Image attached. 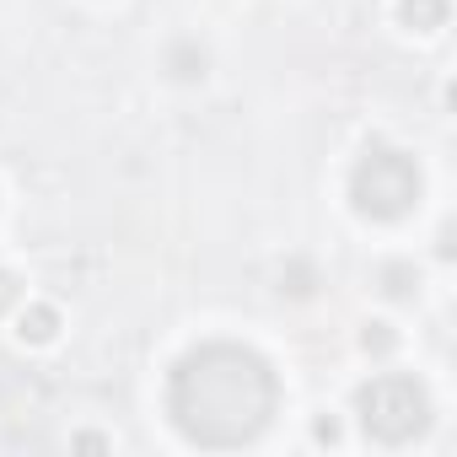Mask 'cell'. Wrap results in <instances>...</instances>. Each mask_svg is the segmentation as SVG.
Returning <instances> with one entry per match:
<instances>
[{"instance_id": "obj_2", "label": "cell", "mask_w": 457, "mask_h": 457, "mask_svg": "<svg viewBox=\"0 0 457 457\" xmlns=\"http://www.w3.org/2000/svg\"><path fill=\"white\" fill-rule=\"evenodd\" d=\"M355 204L377 220H393L403 215L414 199H420V167L403 156V151H371L361 167H355Z\"/></svg>"}, {"instance_id": "obj_4", "label": "cell", "mask_w": 457, "mask_h": 457, "mask_svg": "<svg viewBox=\"0 0 457 457\" xmlns=\"http://www.w3.org/2000/svg\"><path fill=\"white\" fill-rule=\"evenodd\" d=\"M403 22L409 28H420V33H430V28H441V17H446V0H403Z\"/></svg>"}, {"instance_id": "obj_6", "label": "cell", "mask_w": 457, "mask_h": 457, "mask_svg": "<svg viewBox=\"0 0 457 457\" xmlns=\"http://www.w3.org/2000/svg\"><path fill=\"white\" fill-rule=\"evenodd\" d=\"M12 296H17V291H12V280H6V275H0V307H6Z\"/></svg>"}, {"instance_id": "obj_3", "label": "cell", "mask_w": 457, "mask_h": 457, "mask_svg": "<svg viewBox=\"0 0 457 457\" xmlns=\"http://www.w3.org/2000/svg\"><path fill=\"white\" fill-rule=\"evenodd\" d=\"M425 414L430 403L414 377H377L371 387H361V420L377 441H409L425 425Z\"/></svg>"}, {"instance_id": "obj_1", "label": "cell", "mask_w": 457, "mask_h": 457, "mask_svg": "<svg viewBox=\"0 0 457 457\" xmlns=\"http://www.w3.org/2000/svg\"><path fill=\"white\" fill-rule=\"evenodd\" d=\"M280 403L275 371L243 345H199L178 361L167 382V409L178 430L199 446H243L253 441Z\"/></svg>"}, {"instance_id": "obj_5", "label": "cell", "mask_w": 457, "mask_h": 457, "mask_svg": "<svg viewBox=\"0 0 457 457\" xmlns=\"http://www.w3.org/2000/svg\"><path fill=\"white\" fill-rule=\"evenodd\" d=\"M54 307H33V312H22V339H33V345H44V339H54Z\"/></svg>"}]
</instances>
